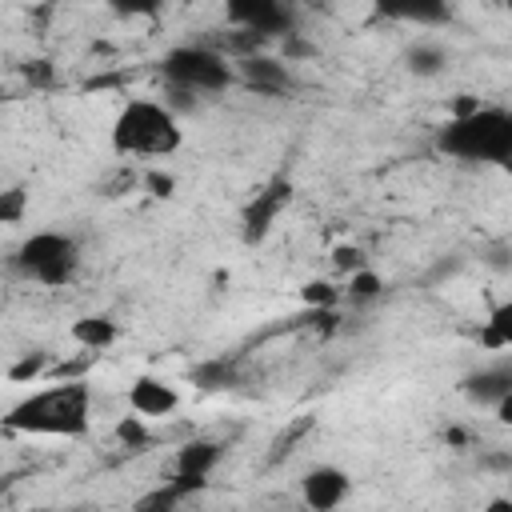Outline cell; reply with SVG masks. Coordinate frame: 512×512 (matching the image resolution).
I'll return each instance as SVG.
<instances>
[{"instance_id":"1","label":"cell","mask_w":512,"mask_h":512,"mask_svg":"<svg viewBox=\"0 0 512 512\" xmlns=\"http://www.w3.org/2000/svg\"><path fill=\"white\" fill-rule=\"evenodd\" d=\"M4 428L24 432V436L80 440L92 428V384L88 380H56L48 388H36L8 408Z\"/></svg>"},{"instance_id":"2","label":"cell","mask_w":512,"mask_h":512,"mask_svg":"<svg viewBox=\"0 0 512 512\" xmlns=\"http://www.w3.org/2000/svg\"><path fill=\"white\" fill-rule=\"evenodd\" d=\"M108 144L120 160H164L172 152H180L184 144V128H180V116L164 104V100H152V96H136L128 100L116 120H112V132H108Z\"/></svg>"},{"instance_id":"3","label":"cell","mask_w":512,"mask_h":512,"mask_svg":"<svg viewBox=\"0 0 512 512\" xmlns=\"http://www.w3.org/2000/svg\"><path fill=\"white\" fill-rule=\"evenodd\" d=\"M436 148L460 164L512 168V108L480 104L472 116H456L436 132Z\"/></svg>"},{"instance_id":"4","label":"cell","mask_w":512,"mask_h":512,"mask_svg":"<svg viewBox=\"0 0 512 512\" xmlns=\"http://www.w3.org/2000/svg\"><path fill=\"white\" fill-rule=\"evenodd\" d=\"M80 264H84V252H80V240L72 232H56V228H40L32 236L20 240V248L12 252V268L32 280V284H44V288H64L80 276Z\"/></svg>"},{"instance_id":"5","label":"cell","mask_w":512,"mask_h":512,"mask_svg":"<svg viewBox=\"0 0 512 512\" xmlns=\"http://www.w3.org/2000/svg\"><path fill=\"white\" fill-rule=\"evenodd\" d=\"M160 76L168 88H184L192 96H216L236 84V60H228L212 44H176L160 56Z\"/></svg>"},{"instance_id":"6","label":"cell","mask_w":512,"mask_h":512,"mask_svg":"<svg viewBox=\"0 0 512 512\" xmlns=\"http://www.w3.org/2000/svg\"><path fill=\"white\" fill-rule=\"evenodd\" d=\"M288 200H292V180H288V176H272V180L244 204V216H240V240H244L248 248H256V244L272 232V224L280 220V212L288 208Z\"/></svg>"},{"instance_id":"7","label":"cell","mask_w":512,"mask_h":512,"mask_svg":"<svg viewBox=\"0 0 512 512\" xmlns=\"http://www.w3.org/2000/svg\"><path fill=\"white\" fill-rule=\"evenodd\" d=\"M224 16L240 28V32H252L260 40H288L296 32V20H292V8L276 4V0H240V4H228Z\"/></svg>"},{"instance_id":"8","label":"cell","mask_w":512,"mask_h":512,"mask_svg":"<svg viewBox=\"0 0 512 512\" xmlns=\"http://www.w3.org/2000/svg\"><path fill=\"white\" fill-rule=\"evenodd\" d=\"M352 496V476L340 464H312L300 476V500L308 512H340Z\"/></svg>"},{"instance_id":"9","label":"cell","mask_w":512,"mask_h":512,"mask_svg":"<svg viewBox=\"0 0 512 512\" xmlns=\"http://www.w3.org/2000/svg\"><path fill=\"white\" fill-rule=\"evenodd\" d=\"M236 84L260 92V96H284V92H292V68L284 56L256 52V56L236 60Z\"/></svg>"},{"instance_id":"10","label":"cell","mask_w":512,"mask_h":512,"mask_svg":"<svg viewBox=\"0 0 512 512\" xmlns=\"http://www.w3.org/2000/svg\"><path fill=\"white\" fill-rule=\"evenodd\" d=\"M124 400H128V412H136V416H144V420H168V416L180 408L176 384H168V380H160V376H148V372L128 384Z\"/></svg>"},{"instance_id":"11","label":"cell","mask_w":512,"mask_h":512,"mask_svg":"<svg viewBox=\"0 0 512 512\" xmlns=\"http://www.w3.org/2000/svg\"><path fill=\"white\" fill-rule=\"evenodd\" d=\"M220 460H224V440H212V436H188L184 444H176V460H172V468H176L180 480L204 488Z\"/></svg>"},{"instance_id":"12","label":"cell","mask_w":512,"mask_h":512,"mask_svg":"<svg viewBox=\"0 0 512 512\" xmlns=\"http://www.w3.org/2000/svg\"><path fill=\"white\" fill-rule=\"evenodd\" d=\"M460 392H464V400H472L476 408H492V412H496V404L512 392V360L472 368L468 376H460Z\"/></svg>"},{"instance_id":"13","label":"cell","mask_w":512,"mask_h":512,"mask_svg":"<svg viewBox=\"0 0 512 512\" xmlns=\"http://www.w3.org/2000/svg\"><path fill=\"white\" fill-rule=\"evenodd\" d=\"M68 336H72L76 348L100 356L104 348H112V344L120 340V324H116L108 312H88V316H76V320H72Z\"/></svg>"},{"instance_id":"14","label":"cell","mask_w":512,"mask_h":512,"mask_svg":"<svg viewBox=\"0 0 512 512\" xmlns=\"http://www.w3.org/2000/svg\"><path fill=\"white\" fill-rule=\"evenodd\" d=\"M476 344H480L484 352H512V296L500 300V304L484 316V324H480V332H476Z\"/></svg>"},{"instance_id":"15","label":"cell","mask_w":512,"mask_h":512,"mask_svg":"<svg viewBox=\"0 0 512 512\" xmlns=\"http://www.w3.org/2000/svg\"><path fill=\"white\" fill-rule=\"evenodd\" d=\"M404 68H408L412 76H420V80H432V76H440V72L448 68V52H444V44H436V40H416V44L404 52Z\"/></svg>"},{"instance_id":"16","label":"cell","mask_w":512,"mask_h":512,"mask_svg":"<svg viewBox=\"0 0 512 512\" xmlns=\"http://www.w3.org/2000/svg\"><path fill=\"white\" fill-rule=\"evenodd\" d=\"M192 384L196 388H232L236 384V364L232 360H224V356H216V360H204V364H196L192 368Z\"/></svg>"},{"instance_id":"17","label":"cell","mask_w":512,"mask_h":512,"mask_svg":"<svg viewBox=\"0 0 512 512\" xmlns=\"http://www.w3.org/2000/svg\"><path fill=\"white\" fill-rule=\"evenodd\" d=\"M344 296H348L352 304H368V300L384 296V276H380L376 268H360V272H352V276H348Z\"/></svg>"},{"instance_id":"18","label":"cell","mask_w":512,"mask_h":512,"mask_svg":"<svg viewBox=\"0 0 512 512\" xmlns=\"http://www.w3.org/2000/svg\"><path fill=\"white\" fill-rule=\"evenodd\" d=\"M300 300L312 308V312H332L340 300H344V288L328 284V280H308L300 284Z\"/></svg>"},{"instance_id":"19","label":"cell","mask_w":512,"mask_h":512,"mask_svg":"<svg viewBox=\"0 0 512 512\" xmlns=\"http://www.w3.org/2000/svg\"><path fill=\"white\" fill-rule=\"evenodd\" d=\"M48 372V352L44 348H32V352H24L12 368H8V380L12 384H28V380H36V376H44Z\"/></svg>"},{"instance_id":"20","label":"cell","mask_w":512,"mask_h":512,"mask_svg":"<svg viewBox=\"0 0 512 512\" xmlns=\"http://www.w3.org/2000/svg\"><path fill=\"white\" fill-rule=\"evenodd\" d=\"M28 212V192L20 184H8L0 192V224H20Z\"/></svg>"},{"instance_id":"21","label":"cell","mask_w":512,"mask_h":512,"mask_svg":"<svg viewBox=\"0 0 512 512\" xmlns=\"http://www.w3.org/2000/svg\"><path fill=\"white\" fill-rule=\"evenodd\" d=\"M112 432H116V440H120L124 448H144V444L152 440V432L144 428V416H136V412H132V416H120Z\"/></svg>"},{"instance_id":"22","label":"cell","mask_w":512,"mask_h":512,"mask_svg":"<svg viewBox=\"0 0 512 512\" xmlns=\"http://www.w3.org/2000/svg\"><path fill=\"white\" fill-rule=\"evenodd\" d=\"M388 16L416 20V24H440V20H448L452 12H448L444 4H412V8H388Z\"/></svg>"},{"instance_id":"23","label":"cell","mask_w":512,"mask_h":512,"mask_svg":"<svg viewBox=\"0 0 512 512\" xmlns=\"http://www.w3.org/2000/svg\"><path fill=\"white\" fill-rule=\"evenodd\" d=\"M140 184H144L148 196H156V200H168V196L176 192V176H172V172H160V168H148V172L140 176Z\"/></svg>"},{"instance_id":"24","label":"cell","mask_w":512,"mask_h":512,"mask_svg":"<svg viewBox=\"0 0 512 512\" xmlns=\"http://www.w3.org/2000/svg\"><path fill=\"white\" fill-rule=\"evenodd\" d=\"M332 264H336V272H348V276L360 272V268H368V264H364V252H360L356 244H340V248L332 252Z\"/></svg>"},{"instance_id":"25","label":"cell","mask_w":512,"mask_h":512,"mask_svg":"<svg viewBox=\"0 0 512 512\" xmlns=\"http://www.w3.org/2000/svg\"><path fill=\"white\" fill-rule=\"evenodd\" d=\"M280 48H284V60H288V64H296V60H308V56H316V48H312V44H308V40H304L300 32H292L288 40H280Z\"/></svg>"},{"instance_id":"26","label":"cell","mask_w":512,"mask_h":512,"mask_svg":"<svg viewBox=\"0 0 512 512\" xmlns=\"http://www.w3.org/2000/svg\"><path fill=\"white\" fill-rule=\"evenodd\" d=\"M492 416H496V420H500L504 428H512V392H508V396H504V400L496 404V412H492Z\"/></svg>"},{"instance_id":"27","label":"cell","mask_w":512,"mask_h":512,"mask_svg":"<svg viewBox=\"0 0 512 512\" xmlns=\"http://www.w3.org/2000/svg\"><path fill=\"white\" fill-rule=\"evenodd\" d=\"M484 512H512V496H492L484 504Z\"/></svg>"},{"instance_id":"28","label":"cell","mask_w":512,"mask_h":512,"mask_svg":"<svg viewBox=\"0 0 512 512\" xmlns=\"http://www.w3.org/2000/svg\"><path fill=\"white\" fill-rule=\"evenodd\" d=\"M132 512H156V508H148V504H136V508H132Z\"/></svg>"}]
</instances>
